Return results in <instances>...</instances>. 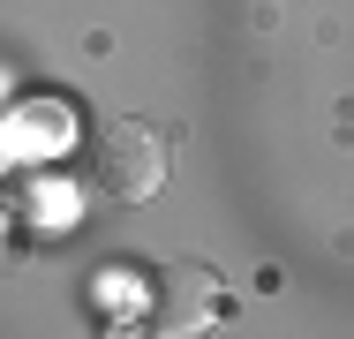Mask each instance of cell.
I'll return each instance as SVG.
<instances>
[{
	"label": "cell",
	"instance_id": "cell-1",
	"mask_svg": "<svg viewBox=\"0 0 354 339\" xmlns=\"http://www.w3.org/2000/svg\"><path fill=\"white\" fill-rule=\"evenodd\" d=\"M91 181L113 203H151L166 189V136L151 121H106L91 136Z\"/></svg>",
	"mask_w": 354,
	"mask_h": 339
},
{
	"label": "cell",
	"instance_id": "cell-2",
	"mask_svg": "<svg viewBox=\"0 0 354 339\" xmlns=\"http://www.w3.org/2000/svg\"><path fill=\"white\" fill-rule=\"evenodd\" d=\"M204 317H212V279H204V271H181V286H174V324H181V332H204Z\"/></svg>",
	"mask_w": 354,
	"mask_h": 339
}]
</instances>
